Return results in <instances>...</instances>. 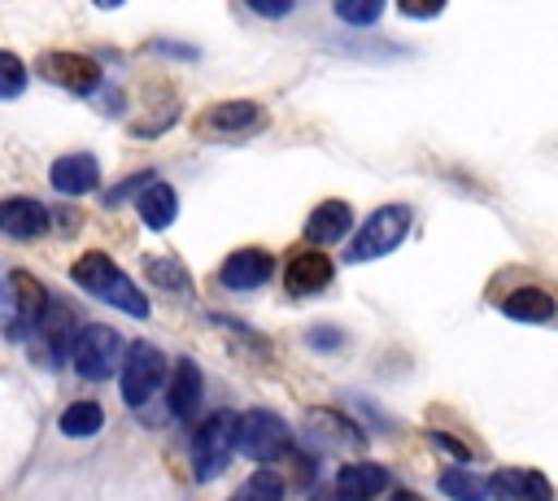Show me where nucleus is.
Masks as SVG:
<instances>
[{"label":"nucleus","instance_id":"obj_29","mask_svg":"<svg viewBox=\"0 0 558 501\" xmlns=\"http://www.w3.org/2000/svg\"><path fill=\"white\" fill-rule=\"evenodd\" d=\"M253 9H257V13H266V17H283V13H292V4H288V0H279V4H266V0H253Z\"/></svg>","mask_w":558,"mask_h":501},{"label":"nucleus","instance_id":"obj_11","mask_svg":"<svg viewBox=\"0 0 558 501\" xmlns=\"http://www.w3.org/2000/svg\"><path fill=\"white\" fill-rule=\"evenodd\" d=\"M327 283H331V261H327V253L305 248V253L288 257V266H283V288H288L292 296H314V292H323Z\"/></svg>","mask_w":558,"mask_h":501},{"label":"nucleus","instance_id":"obj_9","mask_svg":"<svg viewBox=\"0 0 558 501\" xmlns=\"http://www.w3.org/2000/svg\"><path fill=\"white\" fill-rule=\"evenodd\" d=\"M270 274H275V257H270L266 248H235V253L218 266V279H222V288H231V292H253V288H262Z\"/></svg>","mask_w":558,"mask_h":501},{"label":"nucleus","instance_id":"obj_19","mask_svg":"<svg viewBox=\"0 0 558 501\" xmlns=\"http://www.w3.org/2000/svg\"><path fill=\"white\" fill-rule=\"evenodd\" d=\"M39 331H44V340H48V349H52V362H61V357L70 353L74 335H78L74 309L61 305V301H48V309H44V318H39Z\"/></svg>","mask_w":558,"mask_h":501},{"label":"nucleus","instance_id":"obj_17","mask_svg":"<svg viewBox=\"0 0 558 501\" xmlns=\"http://www.w3.org/2000/svg\"><path fill=\"white\" fill-rule=\"evenodd\" d=\"M501 314L506 318H514V322H549L554 314H558V305H554V296L549 292H541V288H519V292H510L506 301H501Z\"/></svg>","mask_w":558,"mask_h":501},{"label":"nucleus","instance_id":"obj_25","mask_svg":"<svg viewBox=\"0 0 558 501\" xmlns=\"http://www.w3.org/2000/svg\"><path fill=\"white\" fill-rule=\"evenodd\" d=\"M26 91V65L17 52H0V100H17Z\"/></svg>","mask_w":558,"mask_h":501},{"label":"nucleus","instance_id":"obj_16","mask_svg":"<svg viewBox=\"0 0 558 501\" xmlns=\"http://www.w3.org/2000/svg\"><path fill=\"white\" fill-rule=\"evenodd\" d=\"M166 401H170V414H174V418H192V414H196V405H201V370H196L192 357H179V362H174Z\"/></svg>","mask_w":558,"mask_h":501},{"label":"nucleus","instance_id":"obj_13","mask_svg":"<svg viewBox=\"0 0 558 501\" xmlns=\"http://www.w3.org/2000/svg\"><path fill=\"white\" fill-rule=\"evenodd\" d=\"M349 222H353V209L344 200H323L305 218V240L318 244V253H323V244H340L349 235Z\"/></svg>","mask_w":558,"mask_h":501},{"label":"nucleus","instance_id":"obj_23","mask_svg":"<svg viewBox=\"0 0 558 501\" xmlns=\"http://www.w3.org/2000/svg\"><path fill=\"white\" fill-rule=\"evenodd\" d=\"M440 492L453 501H488V479L466 475V471H445L440 475Z\"/></svg>","mask_w":558,"mask_h":501},{"label":"nucleus","instance_id":"obj_10","mask_svg":"<svg viewBox=\"0 0 558 501\" xmlns=\"http://www.w3.org/2000/svg\"><path fill=\"white\" fill-rule=\"evenodd\" d=\"M0 231L9 240H39L48 231V209L35 196H4L0 200Z\"/></svg>","mask_w":558,"mask_h":501},{"label":"nucleus","instance_id":"obj_24","mask_svg":"<svg viewBox=\"0 0 558 501\" xmlns=\"http://www.w3.org/2000/svg\"><path fill=\"white\" fill-rule=\"evenodd\" d=\"M144 270H148V279H153L157 288H166V292H187V270H183L174 257H148Z\"/></svg>","mask_w":558,"mask_h":501},{"label":"nucleus","instance_id":"obj_15","mask_svg":"<svg viewBox=\"0 0 558 501\" xmlns=\"http://www.w3.org/2000/svg\"><path fill=\"white\" fill-rule=\"evenodd\" d=\"M135 209H140V222H144L148 231H166V227L174 222V213H179V196H174V187H170V183L153 179V183H144V187H140Z\"/></svg>","mask_w":558,"mask_h":501},{"label":"nucleus","instance_id":"obj_20","mask_svg":"<svg viewBox=\"0 0 558 501\" xmlns=\"http://www.w3.org/2000/svg\"><path fill=\"white\" fill-rule=\"evenodd\" d=\"M488 492H506V497H514V501H549V484H545V475H536V471H519V466L497 471L493 484H488Z\"/></svg>","mask_w":558,"mask_h":501},{"label":"nucleus","instance_id":"obj_1","mask_svg":"<svg viewBox=\"0 0 558 501\" xmlns=\"http://www.w3.org/2000/svg\"><path fill=\"white\" fill-rule=\"evenodd\" d=\"M70 279L83 288V292H92V296H100V301H109L113 309H122V314H131V318H148V296L113 266V257H105V253H83L74 266H70Z\"/></svg>","mask_w":558,"mask_h":501},{"label":"nucleus","instance_id":"obj_27","mask_svg":"<svg viewBox=\"0 0 558 501\" xmlns=\"http://www.w3.org/2000/svg\"><path fill=\"white\" fill-rule=\"evenodd\" d=\"M379 13H384V0H340L336 4V17L349 26H371Z\"/></svg>","mask_w":558,"mask_h":501},{"label":"nucleus","instance_id":"obj_28","mask_svg":"<svg viewBox=\"0 0 558 501\" xmlns=\"http://www.w3.org/2000/svg\"><path fill=\"white\" fill-rule=\"evenodd\" d=\"M305 340H310L314 349L331 353V349H340V344H344V331H336V327H314V331H305Z\"/></svg>","mask_w":558,"mask_h":501},{"label":"nucleus","instance_id":"obj_30","mask_svg":"<svg viewBox=\"0 0 558 501\" xmlns=\"http://www.w3.org/2000/svg\"><path fill=\"white\" fill-rule=\"evenodd\" d=\"M432 440H436V444H445V449H449V453H453V457H471V453H466V449H462V444H458V440H449V436H440V431H436V436H432Z\"/></svg>","mask_w":558,"mask_h":501},{"label":"nucleus","instance_id":"obj_7","mask_svg":"<svg viewBox=\"0 0 558 501\" xmlns=\"http://www.w3.org/2000/svg\"><path fill=\"white\" fill-rule=\"evenodd\" d=\"M166 383V357H161V349L157 344H131L126 353H122V401L131 405V410H140L157 388Z\"/></svg>","mask_w":558,"mask_h":501},{"label":"nucleus","instance_id":"obj_6","mask_svg":"<svg viewBox=\"0 0 558 501\" xmlns=\"http://www.w3.org/2000/svg\"><path fill=\"white\" fill-rule=\"evenodd\" d=\"M48 288L31 274V270H13L9 274V318H4V340H26L31 331H39V318L48 309Z\"/></svg>","mask_w":558,"mask_h":501},{"label":"nucleus","instance_id":"obj_12","mask_svg":"<svg viewBox=\"0 0 558 501\" xmlns=\"http://www.w3.org/2000/svg\"><path fill=\"white\" fill-rule=\"evenodd\" d=\"M48 179H52L57 192L83 196V192H92V187L100 183V166H96L92 152H65V157H57V161L48 166Z\"/></svg>","mask_w":558,"mask_h":501},{"label":"nucleus","instance_id":"obj_31","mask_svg":"<svg viewBox=\"0 0 558 501\" xmlns=\"http://www.w3.org/2000/svg\"><path fill=\"white\" fill-rule=\"evenodd\" d=\"M401 13H405V17H436L440 9H418V4H401Z\"/></svg>","mask_w":558,"mask_h":501},{"label":"nucleus","instance_id":"obj_3","mask_svg":"<svg viewBox=\"0 0 558 501\" xmlns=\"http://www.w3.org/2000/svg\"><path fill=\"white\" fill-rule=\"evenodd\" d=\"M231 453H235V414L218 410V414H209V418L196 427V436H192V475H196L201 484H209V479L231 462Z\"/></svg>","mask_w":558,"mask_h":501},{"label":"nucleus","instance_id":"obj_8","mask_svg":"<svg viewBox=\"0 0 558 501\" xmlns=\"http://www.w3.org/2000/svg\"><path fill=\"white\" fill-rule=\"evenodd\" d=\"M39 74L74 96H92L100 87V65L83 52H44L39 57Z\"/></svg>","mask_w":558,"mask_h":501},{"label":"nucleus","instance_id":"obj_2","mask_svg":"<svg viewBox=\"0 0 558 501\" xmlns=\"http://www.w3.org/2000/svg\"><path fill=\"white\" fill-rule=\"evenodd\" d=\"M410 222H414V213H410L405 205H384V209H375V213L362 222V231L353 235V244L344 248V261L357 266V261H375V257L392 253V248L405 240Z\"/></svg>","mask_w":558,"mask_h":501},{"label":"nucleus","instance_id":"obj_18","mask_svg":"<svg viewBox=\"0 0 558 501\" xmlns=\"http://www.w3.org/2000/svg\"><path fill=\"white\" fill-rule=\"evenodd\" d=\"M257 122H262V109H257L253 100H222V105H214V109L201 118L205 131H222V135L248 131V126H257Z\"/></svg>","mask_w":558,"mask_h":501},{"label":"nucleus","instance_id":"obj_5","mask_svg":"<svg viewBox=\"0 0 558 501\" xmlns=\"http://www.w3.org/2000/svg\"><path fill=\"white\" fill-rule=\"evenodd\" d=\"M288 423L270 410H248V414H235V453L253 457V462H270V457H283L288 453Z\"/></svg>","mask_w":558,"mask_h":501},{"label":"nucleus","instance_id":"obj_4","mask_svg":"<svg viewBox=\"0 0 558 501\" xmlns=\"http://www.w3.org/2000/svg\"><path fill=\"white\" fill-rule=\"evenodd\" d=\"M70 362L83 379H109L118 366H122V335L105 322H92V327H78L74 344H70Z\"/></svg>","mask_w":558,"mask_h":501},{"label":"nucleus","instance_id":"obj_22","mask_svg":"<svg viewBox=\"0 0 558 501\" xmlns=\"http://www.w3.org/2000/svg\"><path fill=\"white\" fill-rule=\"evenodd\" d=\"M227 501H283V479H279L275 471H257V475H248Z\"/></svg>","mask_w":558,"mask_h":501},{"label":"nucleus","instance_id":"obj_21","mask_svg":"<svg viewBox=\"0 0 558 501\" xmlns=\"http://www.w3.org/2000/svg\"><path fill=\"white\" fill-rule=\"evenodd\" d=\"M57 427H61V436H96L100 427H105V410L96 405V401H74V405H65L61 410V418H57Z\"/></svg>","mask_w":558,"mask_h":501},{"label":"nucleus","instance_id":"obj_26","mask_svg":"<svg viewBox=\"0 0 558 501\" xmlns=\"http://www.w3.org/2000/svg\"><path fill=\"white\" fill-rule=\"evenodd\" d=\"M310 431H327V436H336V440H353V444H362V431H357L349 418L331 414V410H314V414H310Z\"/></svg>","mask_w":558,"mask_h":501},{"label":"nucleus","instance_id":"obj_14","mask_svg":"<svg viewBox=\"0 0 558 501\" xmlns=\"http://www.w3.org/2000/svg\"><path fill=\"white\" fill-rule=\"evenodd\" d=\"M388 488V471L379 462H349L336 471V492L344 501H371Z\"/></svg>","mask_w":558,"mask_h":501}]
</instances>
